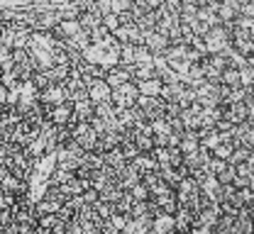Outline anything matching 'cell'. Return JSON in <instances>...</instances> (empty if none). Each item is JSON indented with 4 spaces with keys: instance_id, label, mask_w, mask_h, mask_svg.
Masks as SVG:
<instances>
[{
    "instance_id": "26",
    "label": "cell",
    "mask_w": 254,
    "mask_h": 234,
    "mask_svg": "<svg viewBox=\"0 0 254 234\" xmlns=\"http://www.w3.org/2000/svg\"><path fill=\"white\" fill-rule=\"evenodd\" d=\"M10 54H12V51H10L7 47H2V44H0V68H2V71H7V68H10Z\"/></svg>"
},
{
    "instance_id": "25",
    "label": "cell",
    "mask_w": 254,
    "mask_h": 234,
    "mask_svg": "<svg viewBox=\"0 0 254 234\" xmlns=\"http://www.w3.org/2000/svg\"><path fill=\"white\" fill-rule=\"evenodd\" d=\"M127 195L132 198V202H147V200H149V193H147V188H144L142 183L132 186V188L127 190Z\"/></svg>"
},
{
    "instance_id": "8",
    "label": "cell",
    "mask_w": 254,
    "mask_h": 234,
    "mask_svg": "<svg viewBox=\"0 0 254 234\" xmlns=\"http://www.w3.org/2000/svg\"><path fill=\"white\" fill-rule=\"evenodd\" d=\"M127 137L132 139V144L137 146V151L139 154H149L152 149H154V141H152V132H149V125L147 122H142V125H137L134 130H129Z\"/></svg>"
},
{
    "instance_id": "28",
    "label": "cell",
    "mask_w": 254,
    "mask_h": 234,
    "mask_svg": "<svg viewBox=\"0 0 254 234\" xmlns=\"http://www.w3.org/2000/svg\"><path fill=\"white\" fill-rule=\"evenodd\" d=\"M0 115H2V107H0Z\"/></svg>"
},
{
    "instance_id": "16",
    "label": "cell",
    "mask_w": 254,
    "mask_h": 234,
    "mask_svg": "<svg viewBox=\"0 0 254 234\" xmlns=\"http://www.w3.org/2000/svg\"><path fill=\"white\" fill-rule=\"evenodd\" d=\"M218 20L220 25L237 20V0H218Z\"/></svg>"
},
{
    "instance_id": "24",
    "label": "cell",
    "mask_w": 254,
    "mask_h": 234,
    "mask_svg": "<svg viewBox=\"0 0 254 234\" xmlns=\"http://www.w3.org/2000/svg\"><path fill=\"white\" fill-rule=\"evenodd\" d=\"M120 234H149V227H147V225H142V222L127 220L125 225H123V230H120Z\"/></svg>"
},
{
    "instance_id": "13",
    "label": "cell",
    "mask_w": 254,
    "mask_h": 234,
    "mask_svg": "<svg viewBox=\"0 0 254 234\" xmlns=\"http://www.w3.org/2000/svg\"><path fill=\"white\" fill-rule=\"evenodd\" d=\"M86 93H88V100L98 105V102H105L110 100V86L103 81V78H98V81H91L88 83V88H86Z\"/></svg>"
},
{
    "instance_id": "17",
    "label": "cell",
    "mask_w": 254,
    "mask_h": 234,
    "mask_svg": "<svg viewBox=\"0 0 254 234\" xmlns=\"http://www.w3.org/2000/svg\"><path fill=\"white\" fill-rule=\"evenodd\" d=\"M127 164H129V166L139 173V178H142L144 173L157 171V161L152 159V154H139V156H134V159H132V161H127Z\"/></svg>"
},
{
    "instance_id": "3",
    "label": "cell",
    "mask_w": 254,
    "mask_h": 234,
    "mask_svg": "<svg viewBox=\"0 0 254 234\" xmlns=\"http://www.w3.org/2000/svg\"><path fill=\"white\" fill-rule=\"evenodd\" d=\"M230 32H232V22L218 25V27L208 30V32L203 34L205 51H208V54H220V56H225V54L232 49V47H230Z\"/></svg>"
},
{
    "instance_id": "10",
    "label": "cell",
    "mask_w": 254,
    "mask_h": 234,
    "mask_svg": "<svg viewBox=\"0 0 254 234\" xmlns=\"http://www.w3.org/2000/svg\"><path fill=\"white\" fill-rule=\"evenodd\" d=\"M142 30L134 22H120V27L113 32V39L118 44H142Z\"/></svg>"
},
{
    "instance_id": "1",
    "label": "cell",
    "mask_w": 254,
    "mask_h": 234,
    "mask_svg": "<svg viewBox=\"0 0 254 234\" xmlns=\"http://www.w3.org/2000/svg\"><path fill=\"white\" fill-rule=\"evenodd\" d=\"M59 47L62 44L52 37V32H32L30 42H27V54L37 64V68H47L52 64L54 54L59 51Z\"/></svg>"
},
{
    "instance_id": "18",
    "label": "cell",
    "mask_w": 254,
    "mask_h": 234,
    "mask_svg": "<svg viewBox=\"0 0 254 234\" xmlns=\"http://www.w3.org/2000/svg\"><path fill=\"white\" fill-rule=\"evenodd\" d=\"M200 149V144H198V134L195 132H184L181 134V141H179V151L184 154V156H190V154H195Z\"/></svg>"
},
{
    "instance_id": "12",
    "label": "cell",
    "mask_w": 254,
    "mask_h": 234,
    "mask_svg": "<svg viewBox=\"0 0 254 234\" xmlns=\"http://www.w3.org/2000/svg\"><path fill=\"white\" fill-rule=\"evenodd\" d=\"M103 81L110 86V91H113V88H120V86H125V83L132 81V71L127 66H120V64H118V66L105 71V78H103Z\"/></svg>"
},
{
    "instance_id": "6",
    "label": "cell",
    "mask_w": 254,
    "mask_h": 234,
    "mask_svg": "<svg viewBox=\"0 0 254 234\" xmlns=\"http://www.w3.org/2000/svg\"><path fill=\"white\" fill-rule=\"evenodd\" d=\"M139 98V93H137V86L129 81L125 86H120V88H113L110 91V102L115 105V110H127V107H134V102Z\"/></svg>"
},
{
    "instance_id": "22",
    "label": "cell",
    "mask_w": 254,
    "mask_h": 234,
    "mask_svg": "<svg viewBox=\"0 0 254 234\" xmlns=\"http://www.w3.org/2000/svg\"><path fill=\"white\" fill-rule=\"evenodd\" d=\"M237 207H254V188H235Z\"/></svg>"
},
{
    "instance_id": "19",
    "label": "cell",
    "mask_w": 254,
    "mask_h": 234,
    "mask_svg": "<svg viewBox=\"0 0 254 234\" xmlns=\"http://www.w3.org/2000/svg\"><path fill=\"white\" fill-rule=\"evenodd\" d=\"M134 86H137V93L142 98H159V93H161V81H157V78H149V81H142Z\"/></svg>"
},
{
    "instance_id": "21",
    "label": "cell",
    "mask_w": 254,
    "mask_h": 234,
    "mask_svg": "<svg viewBox=\"0 0 254 234\" xmlns=\"http://www.w3.org/2000/svg\"><path fill=\"white\" fill-rule=\"evenodd\" d=\"M218 86H222V88H242L240 86V73H237V68L227 66L225 71L220 73V83Z\"/></svg>"
},
{
    "instance_id": "5",
    "label": "cell",
    "mask_w": 254,
    "mask_h": 234,
    "mask_svg": "<svg viewBox=\"0 0 254 234\" xmlns=\"http://www.w3.org/2000/svg\"><path fill=\"white\" fill-rule=\"evenodd\" d=\"M71 139L73 144L81 149V151H95V144H98V134L91 127V122H78L73 130H71Z\"/></svg>"
},
{
    "instance_id": "20",
    "label": "cell",
    "mask_w": 254,
    "mask_h": 234,
    "mask_svg": "<svg viewBox=\"0 0 254 234\" xmlns=\"http://www.w3.org/2000/svg\"><path fill=\"white\" fill-rule=\"evenodd\" d=\"M232 149H235V146H232V144H230V141L222 137L220 141H218V144L210 149V156H213V159H220V161H230V156H232Z\"/></svg>"
},
{
    "instance_id": "27",
    "label": "cell",
    "mask_w": 254,
    "mask_h": 234,
    "mask_svg": "<svg viewBox=\"0 0 254 234\" xmlns=\"http://www.w3.org/2000/svg\"><path fill=\"white\" fill-rule=\"evenodd\" d=\"M98 234H120V230H115L113 225H108V222H103V225L98 227Z\"/></svg>"
},
{
    "instance_id": "9",
    "label": "cell",
    "mask_w": 254,
    "mask_h": 234,
    "mask_svg": "<svg viewBox=\"0 0 254 234\" xmlns=\"http://www.w3.org/2000/svg\"><path fill=\"white\" fill-rule=\"evenodd\" d=\"M142 47H144L152 56H164V51H166V47H169V39L161 32H157V30H149V32L142 34Z\"/></svg>"
},
{
    "instance_id": "4",
    "label": "cell",
    "mask_w": 254,
    "mask_h": 234,
    "mask_svg": "<svg viewBox=\"0 0 254 234\" xmlns=\"http://www.w3.org/2000/svg\"><path fill=\"white\" fill-rule=\"evenodd\" d=\"M198 66H200L205 83H220V73L227 68V59L220 54H208L198 61Z\"/></svg>"
},
{
    "instance_id": "7",
    "label": "cell",
    "mask_w": 254,
    "mask_h": 234,
    "mask_svg": "<svg viewBox=\"0 0 254 234\" xmlns=\"http://www.w3.org/2000/svg\"><path fill=\"white\" fill-rule=\"evenodd\" d=\"M134 107L142 112V117H144V122H154L159 117H164V100L161 98H137L134 102Z\"/></svg>"
},
{
    "instance_id": "15",
    "label": "cell",
    "mask_w": 254,
    "mask_h": 234,
    "mask_svg": "<svg viewBox=\"0 0 254 234\" xmlns=\"http://www.w3.org/2000/svg\"><path fill=\"white\" fill-rule=\"evenodd\" d=\"M149 234H176L174 232V217L171 215H154L149 222Z\"/></svg>"
},
{
    "instance_id": "2",
    "label": "cell",
    "mask_w": 254,
    "mask_h": 234,
    "mask_svg": "<svg viewBox=\"0 0 254 234\" xmlns=\"http://www.w3.org/2000/svg\"><path fill=\"white\" fill-rule=\"evenodd\" d=\"M30 37H32L30 27L17 25V22H2V27H0V44H2V47H7L10 51L27 49Z\"/></svg>"
},
{
    "instance_id": "23",
    "label": "cell",
    "mask_w": 254,
    "mask_h": 234,
    "mask_svg": "<svg viewBox=\"0 0 254 234\" xmlns=\"http://www.w3.org/2000/svg\"><path fill=\"white\" fill-rule=\"evenodd\" d=\"M254 159V149H247V146H235L232 149V156H230V166H237V164H242V161H250Z\"/></svg>"
},
{
    "instance_id": "14",
    "label": "cell",
    "mask_w": 254,
    "mask_h": 234,
    "mask_svg": "<svg viewBox=\"0 0 254 234\" xmlns=\"http://www.w3.org/2000/svg\"><path fill=\"white\" fill-rule=\"evenodd\" d=\"M71 117L76 122H91L93 120V102L88 98H81V100L71 102Z\"/></svg>"
},
{
    "instance_id": "11",
    "label": "cell",
    "mask_w": 254,
    "mask_h": 234,
    "mask_svg": "<svg viewBox=\"0 0 254 234\" xmlns=\"http://www.w3.org/2000/svg\"><path fill=\"white\" fill-rule=\"evenodd\" d=\"M232 188H254V159L242 161V164L235 166Z\"/></svg>"
}]
</instances>
